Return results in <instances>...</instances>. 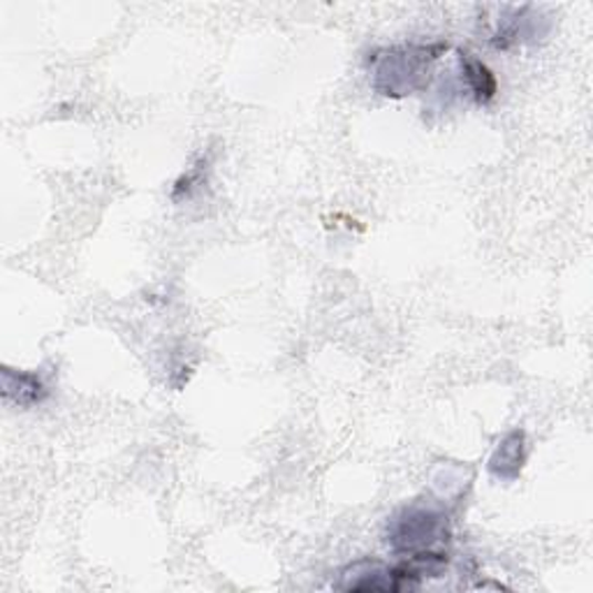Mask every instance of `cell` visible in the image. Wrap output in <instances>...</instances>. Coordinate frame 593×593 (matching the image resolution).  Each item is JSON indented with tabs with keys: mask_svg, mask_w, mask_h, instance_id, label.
Segmentation results:
<instances>
[{
	"mask_svg": "<svg viewBox=\"0 0 593 593\" xmlns=\"http://www.w3.org/2000/svg\"><path fill=\"white\" fill-rule=\"evenodd\" d=\"M448 42H406L374 49L367 57L374 91L397 100L425 91L433 65L448 54Z\"/></svg>",
	"mask_w": 593,
	"mask_h": 593,
	"instance_id": "cell-1",
	"label": "cell"
},
{
	"mask_svg": "<svg viewBox=\"0 0 593 593\" xmlns=\"http://www.w3.org/2000/svg\"><path fill=\"white\" fill-rule=\"evenodd\" d=\"M452 529L443 510L425 503H410L388 522V543L397 554H420L446 550Z\"/></svg>",
	"mask_w": 593,
	"mask_h": 593,
	"instance_id": "cell-2",
	"label": "cell"
},
{
	"mask_svg": "<svg viewBox=\"0 0 593 593\" xmlns=\"http://www.w3.org/2000/svg\"><path fill=\"white\" fill-rule=\"evenodd\" d=\"M526 454V431L512 429L501 438L497 450L489 457L487 469L501 482H514L524 471Z\"/></svg>",
	"mask_w": 593,
	"mask_h": 593,
	"instance_id": "cell-3",
	"label": "cell"
},
{
	"mask_svg": "<svg viewBox=\"0 0 593 593\" xmlns=\"http://www.w3.org/2000/svg\"><path fill=\"white\" fill-rule=\"evenodd\" d=\"M533 8L531 6H522V8H501V17L494 23V31L489 33V44L494 49H510L514 44H520L529 38H538V19L529 17Z\"/></svg>",
	"mask_w": 593,
	"mask_h": 593,
	"instance_id": "cell-4",
	"label": "cell"
},
{
	"mask_svg": "<svg viewBox=\"0 0 593 593\" xmlns=\"http://www.w3.org/2000/svg\"><path fill=\"white\" fill-rule=\"evenodd\" d=\"M51 390L42 374L3 367V397L19 408H35L49 399Z\"/></svg>",
	"mask_w": 593,
	"mask_h": 593,
	"instance_id": "cell-5",
	"label": "cell"
},
{
	"mask_svg": "<svg viewBox=\"0 0 593 593\" xmlns=\"http://www.w3.org/2000/svg\"><path fill=\"white\" fill-rule=\"evenodd\" d=\"M459 68H461V82L467 84L469 95L478 105H489L499 93V84L494 72L489 70L480 59H476L469 51H459Z\"/></svg>",
	"mask_w": 593,
	"mask_h": 593,
	"instance_id": "cell-6",
	"label": "cell"
},
{
	"mask_svg": "<svg viewBox=\"0 0 593 593\" xmlns=\"http://www.w3.org/2000/svg\"><path fill=\"white\" fill-rule=\"evenodd\" d=\"M204 167H206V163L202 161L195 167H191L186 174L178 176L174 188H172V200L188 197L197 186H202L204 184Z\"/></svg>",
	"mask_w": 593,
	"mask_h": 593,
	"instance_id": "cell-7",
	"label": "cell"
}]
</instances>
